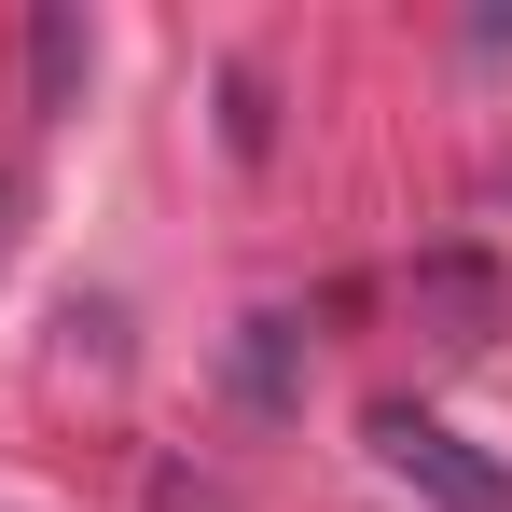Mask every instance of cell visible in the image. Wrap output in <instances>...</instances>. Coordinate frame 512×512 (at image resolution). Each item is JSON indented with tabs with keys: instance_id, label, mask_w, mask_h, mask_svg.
Instances as JSON below:
<instances>
[{
	"instance_id": "6da1fadb",
	"label": "cell",
	"mask_w": 512,
	"mask_h": 512,
	"mask_svg": "<svg viewBox=\"0 0 512 512\" xmlns=\"http://www.w3.org/2000/svg\"><path fill=\"white\" fill-rule=\"evenodd\" d=\"M360 429H374V471H388V485H416L429 512H512V471L485 457V443H457L429 402H374Z\"/></svg>"
},
{
	"instance_id": "7a4b0ae2",
	"label": "cell",
	"mask_w": 512,
	"mask_h": 512,
	"mask_svg": "<svg viewBox=\"0 0 512 512\" xmlns=\"http://www.w3.org/2000/svg\"><path fill=\"white\" fill-rule=\"evenodd\" d=\"M97 70V42H84V14H28V111H70Z\"/></svg>"
},
{
	"instance_id": "3957f363",
	"label": "cell",
	"mask_w": 512,
	"mask_h": 512,
	"mask_svg": "<svg viewBox=\"0 0 512 512\" xmlns=\"http://www.w3.org/2000/svg\"><path fill=\"white\" fill-rule=\"evenodd\" d=\"M0 236H14V180H0Z\"/></svg>"
}]
</instances>
